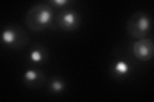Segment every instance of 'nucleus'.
<instances>
[{
  "mask_svg": "<svg viewBox=\"0 0 154 102\" xmlns=\"http://www.w3.org/2000/svg\"><path fill=\"white\" fill-rule=\"evenodd\" d=\"M54 15V10L50 4L38 3L28 11L26 24L33 31H41L50 26Z\"/></svg>",
  "mask_w": 154,
  "mask_h": 102,
  "instance_id": "f257e3e1",
  "label": "nucleus"
},
{
  "mask_svg": "<svg viewBox=\"0 0 154 102\" xmlns=\"http://www.w3.org/2000/svg\"><path fill=\"white\" fill-rule=\"evenodd\" d=\"M151 28V19L141 12L134 13L127 21V31L130 35L135 38L141 39L148 35Z\"/></svg>",
  "mask_w": 154,
  "mask_h": 102,
  "instance_id": "f03ea898",
  "label": "nucleus"
},
{
  "mask_svg": "<svg viewBox=\"0 0 154 102\" xmlns=\"http://www.w3.org/2000/svg\"><path fill=\"white\" fill-rule=\"evenodd\" d=\"M133 53L138 60L142 61L150 60L154 54V44L150 38H141L133 45Z\"/></svg>",
  "mask_w": 154,
  "mask_h": 102,
  "instance_id": "7ed1b4c3",
  "label": "nucleus"
},
{
  "mask_svg": "<svg viewBox=\"0 0 154 102\" xmlns=\"http://www.w3.org/2000/svg\"><path fill=\"white\" fill-rule=\"evenodd\" d=\"M80 22L79 14L73 10H65L57 16V24L65 31H73L79 27Z\"/></svg>",
  "mask_w": 154,
  "mask_h": 102,
  "instance_id": "20e7f679",
  "label": "nucleus"
},
{
  "mask_svg": "<svg viewBox=\"0 0 154 102\" xmlns=\"http://www.w3.org/2000/svg\"><path fill=\"white\" fill-rule=\"evenodd\" d=\"M17 38V34L16 32L11 30H7L4 31L2 34V39L4 42L7 44L16 45V40Z\"/></svg>",
  "mask_w": 154,
  "mask_h": 102,
  "instance_id": "39448f33",
  "label": "nucleus"
},
{
  "mask_svg": "<svg viewBox=\"0 0 154 102\" xmlns=\"http://www.w3.org/2000/svg\"><path fill=\"white\" fill-rule=\"evenodd\" d=\"M42 74L39 71L36 70H29L26 71L25 74V79L26 83L28 82H32V84L35 83V81H39L40 79H42Z\"/></svg>",
  "mask_w": 154,
  "mask_h": 102,
  "instance_id": "423d86ee",
  "label": "nucleus"
},
{
  "mask_svg": "<svg viewBox=\"0 0 154 102\" xmlns=\"http://www.w3.org/2000/svg\"><path fill=\"white\" fill-rule=\"evenodd\" d=\"M115 70L120 74H125L128 71V66L125 62L119 61L116 65Z\"/></svg>",
  "mask_w": 154,
  "mask_h": 102,
  "instance_id": "0eeeda50",
  "label": "nucleus"
},
{
  "mask_svg": "<svg viewBox=\"0 0 154 102\" xmlns=\"http://www.w3.org/2000/svg\"><path fill=\"white\" fill-rule=\"evenodd\" d=\"M50 86L51 87L52 90L54 91L59 92L63 89L64 85L63 82H62V81L59 80H53L51 82Z\"/></svg>",
  "mask_w": 154,
  "mask_h": 102,
  "instance_id": "6e6552de",
  "label": "nucleus"
},
{
  "mask_svg": "<svg viewBox=\"0 0 154 102\" xmlns=\"http://www.w3.org/2000/svg\"><path fill=\"white\" fill-rule=\"evenodd\" d=\"M69 2L68 0H51V1H49L48 3H49L50 4H51L52 6H55V7H63L65 4H67Z\"/></svg>",
  "mask_w": 154,
  "mask_h": 102,
  "instance_id": "1a4fd4ad",
  "label": "nucleus"
},
{
  "mask_svg": "<svg viewBox=\"0 0 154 102\" xmlns=\"http://www.w3.org/2000/svg\"><path fill=\"white\" fill-rule=\"evenodd\" d=\"M31 60L34 62H39L42 60V54L38 51H33L30 54Z\"/></svg>",
  "mask_w": 154,
  "mask_h": 102,
  "instance_id": "9d476101",
  "label": "nucleus"
}]
</instances>
